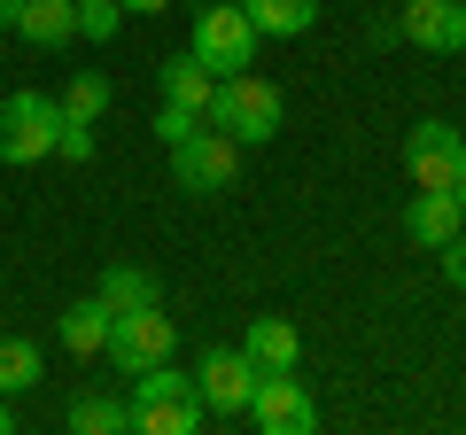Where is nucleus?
<instances>
[{
    "mask_svg": "<svg viewBox=\"0 0 466 435\" xmlns=\"http://www.w3.org/2000/svg\"><path fill=\"white\" fill-rule=\"evenodd\" d=\"M280 117H288L280 86L257 78V70H226V78H218V94H210V109H202V125H218V133L241 140V148H265V140L280 133Z\"/></svg>",
    "mask_w": 466,
    "mask_h": 435,
    "instance_id": "nucleus-1",
    "label": "nucleus"
},
{
    "mask_svg": "<svg viewBox=\"0 0 466 435\" xmlns=\"http://www.w3.org/2000/svg\"><path fill=\"white\" fill-rule=\"evenodd\" d=\"M202 397H195V373H179L164 358V366H148V373H133V428L140 435H195L202 428Z\"/></svg>",
    "mask_w": 466,
    "mask_h": 435,
    "instance_id": "nucleus-2",
    "label": "nucleus"
},
{
    "mask_svg": "<svg viewBox=\"0 0 466 435\" xmlns=\"http://www.w3.org/2000/svg\"><path fill=\"white\" fill-rule=\"evenodd\" d=\"M171 350H179V327L164 319V303H140V311H116V319H109V342H101V358L116 366V381H133V373L164 366Z\"/></svg>",
    "mask_w": 466,
    "mask_h": 435,
    "instance_id": "nucleus-3",
    "label": "nucleus"
},
{
    "mask_svg": "<svg viewBox=\"0 0 466 435\" xmlns=\"http://www.w3.org/2000/svg\"><path fill=\"white\" fill-rule=\"evenodd\" d=\"M55 133H63V101L32 94V86H16V94L0 101V164H39V156H55Z\"/></svg>",
    "mask_w": 466,
    "mask_h": 435,
    "instance_id": "nucleus-4",
    "label": "nucleus"
},
{
    "mask_svg": "<svg viewBox=\"0 0 466 435\" xmlns=\"http://www.w3.org/2000/svg\"><path fill=\"white\" fill-rule=\"evenodd\" d=\"M241 179V140H226L210 125V133H187L179 148H171V187H179V195H226V187Z\"/></svg>",
    "mask_w": 466,
    "mask_h": 435,
    "instance_id": "nucleus-5",
    "label": "nucleus"
},
{
    "mask_svg": "<svg viewBox=\"0 0 466 435\" xmlns=\"http://www.w3.org/2000/svg\"><path fill=\"white\" fill-rule=\"evenodd\" d=\"M257 47H265V39H257V24L241 16V0H210V8L195 16V55L218 70V78H226V70H249Z\"/></svg>",
    "mask_w": 466,
    "mask_h": 435,
    "instance_id": "nucleus-6",
    "label": "nucleus"
},
{
    "mask_svg": "<svg viewBox=\"0 0 466 435\" xmlns=\"http://www.w3.org/2000/svg\"><path fill=\"white\" fill-rule=\"evenodd\" d=\"M241 420H257L265 435H311L319 428V404H311V389H303L296 373H257L249 412H241Z\"/></svg>",
    "mask_w": 466,
    "mask_h": 435,
    "instance_id": "nucleus-7",
    "label": "nucleus"
},
{
    "mask_svg": "<svg viewBox=\"0 0 466 435\" xmlns=\"http://www.w3.org/2000/svg\"><path fill=\"white\" fill-rule=\"evenodd\" d=\"M459 164H466V133H459V125L420 117L412 133H404V171H412V187H443V195H451Z\"/></svg>",
    "mask_w": 466,
    "mask_h": 435,
    "instance_id": "nucleus-8",
    "label": "nucleus"
},
{
    "mask_svg": "<svg viewBox=\"0 0 466 435\" xmlns=\"http://www.w3.org/2000/svg\"><path fill=\"white\" fill-rule=\"evenodd\" d=\"M249 389H257L249 350H202L195 397H202V412H210V420H241V412H249Z\"/></svg>",
    "mask_w": 466,
    "mask_h": 435,
    "instance_id": "nucleus-9",
    "label": "nucleus"
},
{
    "mask_svg": "<svg viewBox=\"0 0 466 435\" xmlns=\"http://www.w3.org/2000/svg\"><path fill=\"white\" fill-rule=\"evenodd\" d=\"M397 39L420 55H466V0H397Z\"/></svg>",
    "mask_w": 466,
    "mask_h": 435,
    "instance_id": "nucleus-10",
    "label": "nucleus"
},
{
    "mask_svg": "<svg viewBox=\"0 0 466 435\" xmlns=\"http://www.w3.org/2000/svg\"><path fill=\"white\" fill-rule=\"evenodd\" d=\"M16 39L39 55L70 47L78 39V0H16Z\"/></svg>",
    "mask_w": 466,
    "mask_h": 435,
    "instance_id": "nucleus-11",
    "label": "nucleus"
},
{
    "mask_svg": "<svg viewBox=\"0 0 466 435\" xmlns=\"http://www.w3.org/2000/svg\"><path fill=\"white\" fill-rule=\"evenodd\" d=\"M459 226H466V210H459V195H443V187H420V195L404 202V234H412L420 249H443Z\"/></svg>",
    "mask_w": 466,
    "mask_h": 435,
    "instance_id": "nucleus-12",
    "label": "nucleus"
},
{
    "mask_svg": "<svg viewBox=\"0 0 466 435\" xmlns=\"http://www.w3.org/2000/svg\"><path fill=\"white\" fill-rule=\"evenodd\" d=\"M241 350H249L257 373H296V366H303V335L288 327V319H249Z\"/></svg>",
    "mask_w": 466,
    "mask_h": 435,
    "instance_id": "nucleus-13",
    "label": "nucleus"
},
{
    "mask_svg": "<svg viewBox=\"0 0 466 435\" xmlns=\"http://www.w3.org/2000/svg\"><path fill=\"white\" fill-rule=\"evenodd\" d=\"M156 78H164V101H179V109H210V94H218V70L202 63L195 47L171 55V63H156Z\"/></svg>",
    "mask_w": 466,
    "mask_h": 435,
    "instance_id": "nucleus-14",
    "label": "nucleus"
},
{
    "mask_svg": "<svg viewBox=\"0 0 466 435\" xmlns=\"http://www.w3.org/2000/svg\"><path fill=\"white\" fill-rule=\"evenodd\" d=\"M241 16L257 24V39H303L319 24V0H241Z\"/></svg>",
    "mask_w": 466,
    "mask_h": 435,
    "instance_id": "nucleus-15",
    "label": "nucleus"
},
{
    "mask_svg": "<svg viewBox=\"0 0 466 435\" xmlns=\"http://www.w3.org/2000/svg\"><path fill=\"white\" fill-rule=\"evenodd\" d=\"M109 303H101V296H86V303H70V311H63V327H55V335H63V350L70 358H101V342H109Z\"/></svg>",
    "mask_w": 466,
    "mask_h": 435,
    "instance_id": "nucleus-16",
    "label": "nucleus"
},
{
    "mask_svg": "<svg viewBox=\"0 0 466 435\" xmlns=\"http://www.w3.org/2000/svg\"><path fill=\"white\" fill-rule=\"evenodd\" d=\"M94 296L109 303V311H140V303H164V280H156L148 265H109Z\"/></svg>",
    "mask_w": 466,
    "mask_h": 435,
    "instance_id": "nucleus-17",
    "label": "nucleus"
},
{
    "mask_svg": "<svg viewBox=\"0 0 466 435\" xmlns=\"http://www.w3.org/2000/svg\"><path fill=\"white\" fill-rule=\"evenodd\" d=\"M101 109H109V78H101V70H70V86H63V125H101Z\"/></svg>",
    "mask_w": 466,
    "mask_h": 435,
    "instance_id": "nucleus-18",
    "label": "nucleus"
},
{
    "mask_svg": "<svg viewBox=\"0 0 466 435\" xmlns=\"http://www.w3.org/2000/svg\"><path fill=\"white\" fill-rule=\"evenodd\" d=\"M70 435H133V404H116V397H78V404H70Z\"/></svg>",
    "mask_w": 466,
    "mask_h": 435,
    "instance_id": "nucleus-19",
    "label": "nucleus"
},
{
    "mask_svg": "<svg viewBox=\"0 0 466 435\" xmlns=\"http://www.w3.org/2000/svg\"><path fill=\"white\" fill-rule=\"evenodd\" d=\"M39 342H24V335H0V397H24V389L39 381Z\"/></svg>",
    "mask_w": 466,
    "mask_h": 435,
    "instance_id": "nucleus-20",
    "label": "nucleus"
},
{
    "mask_svg": "<svg viewBox=\"0 0 466 435\" xmlns=\"http://www.w3.org/2000/svg\"><path fill=\"white\" fill-rule=\"evenodd\" d=\"M116 32H125V8H116V0H78V39L109 47Z\"/></svg>",
    "mask_w": 466,
    "mask_h": 435,
    "instance_id": "nucleus-21",
    "label": "nucleus"
},
{
    "mask_svg": "<svg viewBox=\"0 0 466 435\" xmlns=\"http://www.w3.org/2000/svg\"><path fill=\"white\" fill-rule=\"evenodd\" d=\"M195 125H202V109H179V101H164V109H156V140H164V148H179Z\"/></svg>",
    "mask_w": 466,
    "mask_h": 435,
    "instance_id": "nucleus-22",
    "label": "nucleus"
},
{
    "mask_svg": "<svg viewBox=\"0 0 466 435\" xmlns=\"http://www.w3.org/2000/svg\"><path fill=\"white\" fill-rule=\"evenodd\" d=\"M55 156H63V164H94V125H63V133H55Z\"/></svg>",
    "mask_w": 466,
    "mask_h": 435,
    "instance_id": "nucleus-23",
    "label": "nucleus"
},
{
    "mask_svg": "<svg viewBox=\"0 0 466 435\" xmlns=\"http://www.w3.org/2000/svg\"><path fill=\"white\" fill-rule=\"evenodd\" d=\"M435 257H443V280H451V288L466 296V226H459V234H451V241H443Z\"/></svg>",
    "mask_w": 466,
    "mask_h": 435,
    "instance_id": "nucleus-24",
    "label": "nucleus"
},
{
    "mask_svg": "<svg viewBox=\"0 0 466 435\" xmlns=\"http://www.w3.org/2000/svg\"><path fill=\"white\" fill-rule=\"evenodd\" d=\"M125 16H156V8H171V0H116Z\"/></svg>",
    "mask_w": 466,
    "mask_h": 435,
    "instance_id": "nucleus-25",
    "label": "nucleus"
},
{
    "mask_svg": "<svg viewBox=\"0 0 466 435\" xmlns=\"http://www.w3.org/2000/svg\"><path fill=\"white\" fill-rule=\"evenodd\" d=\"M0 32H16V0H0Z\"/></svg>",
    "mask_w": 466,
    "mask_h": 435,
    "instance_id": "nucleus-26",
    "label": "nucleus"
},
{
    "mask_svg": "<svg viewBox=\"0 0 466 435\" xmlns=\"http://www.w3.org/2000/svg\"><path fill=\"white\" fill-rule=\"evenodd\" d=\"M8 428H16V404H8V397H0V435H8Z\"/></svg>",
    "mask_w": 466,
    "mask_h": 435,
    "instance_id": "nucleus-27",
    "label": "nucleus"
},
{
    "mask_svg": "<svg viewBox=\"0 0 466 435\" xmlns=\"http://www.w3.org/2000/svg\"><path fill=\"white\" fill-rule=\"evenodd\" d=\"M451 195H459V210H466V164H459V179H451Z\"/></svg>",
    "mask_w": 466,
    "mask_h": 435,
    "instance_id": "nucleus-28",
    "label": "nucleus"
}]
</instances>
